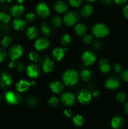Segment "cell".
I'll list each match as a JSON object with an SVG mask.
<instances>
[{"mask_svg": "<svg viewBox=\"0 0 128 129\" xmlns=\"http://www.w3.org/2000/svg\"><path fill=\"white\" fill-rule=\"evenodd\" d=\"M38 29L36 26H31L28 28L27 30H26V36L28 39H29L30 40H32L37 37V36L38 35Z\"/></svg>", "mask_w": 128, "mask_h": 129, "instance_id": "cell-23", "label": "cell"}, {"mask_svg": "<svg viewBox=\"0 0 128 129\" xmlns=\"http://www.w3.org/2000/svg\"><path fill=\"white\" fill-rule=\"evenodd\" d=\"M75 32L79 36H84L87 31V27L86 25L82 23H78L75 26Z\"/></svg>", "mask_w": 128, "mask_h": 129, "instance_id": "cell-24", "label": "cell"}, {"mask_svg": "<svg viewBox=\"0 0 128 129\" xmlns=\"http://www.w3.org/2000/svg\"><path fill=\"white\" fill-rule=\"evenodd\" d=\"M120 76L123 81L128 82V69H125L120 72Z\"/></svg>", "mask_w": 128, "mask_h": 129, "instance_id": "cell-40", "label": "cell"}, {"mask_svg": "<svg viewBox=\"0 0 128 129\" xmlns=\"http://www.w3.org/2000/svg\"><path fill=\"white\" fill-rule=\"evenodd\" d=\"M84 122H85L84 118L82 116L80 115H76L73 118V122H74V123L75 125L78 126V127L83 125Z\"/></svg>", "mask_w": 128, "mask_h": 129, "instance_id": "cell-30", "label": "cell"}, {"mask_svg": "<svg viewBox=\"0 0 128 129\" xmlns=\"http://www.w3.org/2000/svg\"><path fill=\"white\" fill-rule=\"evenodd\" d=\"M11 17L9 14L3 11H0V21L3 24H8L11 21Z\"/></svg>", "mask_w": 128, "mask_h": 129, "instance_id": "cell-29", "label": "cell"}, {"mask_svg": "<svg viewBox=\"0 0 128 129\" xmlns=\"http://www.w3.org/2000/svg\"><path fill=\"white\" fill-rule=\"evenodd\" d=\"M6 0H0V4H1V3H3L4 2H5V1H6Z\"/></svg>", "mask_w": 128, "mask_h": 129, "instance_id": "cell-55", "label": "cell"}, {"mask_svg": "<svg viewBox=\"0 0 128 129\" xmlns=\"http://www.w3.org/2000/svg\"><path fill=\"white\" fill-rule=\"evenodd\" d=\"M1 29L2 30V31H8L9 30H10V27H8L7 24H3L1 26Z\"/></svg>", "mask_w": 128, "mask_h": 129, "instance_id": "cell-48", "label": "cell"}, {"mask_svg": "<svg viewBox=\"0 0 128 129\" xmlns=\"http://www.w3.org/2000/svg\"><path fill=\"white\" fill-rule=\"evenodd\" d=\"M120 80L116 76H111L108 78L105 82V87L108 89L113 90L117 89L120 86Z\"/></svg>", "mask_w": 128, "mask_h": 129, "instance_id": "cell-14", "label": "cell"}, {"mask_svg": "<svg viewBox=\"0 0 128 129\" xmlns=\"http://www.w3.org/2000/svg\"><path fill=\"white\" fill-rule=\"evenodd\" d=\"M116 99L120 103H124L127 99L126 94L122 91L119 92L116 94Z\"/></svg>", "mask_w": 128, "mask_h": 129, "instance_id": "cell-35", "label": "cell"}, {"mask_svg": "<svg viewBox=\"0 0 128 129\" xmlns=\"http://www.w3.org/2000/svg\"><path fill=\"white\" fill-rule=\"evenodd\" d=\"M7 55L8 54L3 49L0 48V64L4 61V60L6 57Z\"/></svg>", "mask_w": 128, "mask_h": 129, "instance_id": "cell-41", "label": "cell"}, {"mask_svg": "<svg viewBox=\"0 0 128 129\" xmlns=\"http://www.w3.org/2000/svg\"><path fill=\"white\" fill-rule=\"evenodd\" d=\"M60 100L67 107H72L75 103V96L72 93L65 92L61 95Z\"/></svg>", "mask_w": 128, "mask_h": 129, "instance_id": "cell-12", "label": "cell"}, {"mask_svg": "<svg viewBox=\"0 0 128 129\" xmlns=\"http://www.w3.org/2000/svg\"><path fill=\"white\" fill-rule=\"evenodd\" d=\"M24 52L23 47L21 45H15L12 46L8 50V56L11 60H17L22 56Z\"/></svg>", "mask_w": 128, "mask_h": 129, "instance_id": "cell-4", "label": "cell"}, {"mask_svg": "<svg viewBox=\"0 0 128 129\" xmlns=\"http://www.w3.org/2000/svg\"><path fill=\"white\" fill-rule=\"evenodd\" d=\"M63 113L67 117H69V118L72 117L73 115H74V113H73V112L70 109H65L63 111Z\"/></svg>", "mask_w": 128, "mask_h": 129, "instance_id": "cell-45", "label": "cell"}, {"mask_svg": "<svg viewBox=\"0 0 128 129\" xmlns=\"http://www.w3.org/2000/svg\"><path fill=\"white\" fill-rule=\"evenodd\" d=\"M99 67L100 68V71L102 73H107L110 71V62L107 59H100L99 62Z\"/></svg>", "mask_w": 128, "mask_h": 129, "instance_id": "cell-22", "label": "cell"}, {"mask_svg": "<svg viewBox=\"0 0 128 129\" xmlns=\"http://www.w3.org/2000/svg\"><path fill=\"white\" fill-rule=\"evenodd\" d=\"M92 47L96 50H99L102 47V44L99 41H94L92 43Z\"/></svg>", "mask_w": 128, "mask_h": 129, "instance_id": "cell-44", "label": "cell"}, {"mask_svg": "<svg viewBox=\"0 0 128 129\" xmlns=\"http://www.w3.org/2000/svg\"><path fill=\"white\" fill-rule=\"evenodd\" d=\"M112 1L113 0H100V2L104 5H110Z\"/></svg>", "mask_w": 128, "mask_h": 129, "instance_id": "cell-49", "label": "cell"}, {"mask_svg": "<svg viewBox=\"0 0 128 129\" xmlns=\"http://www.w3.org/2000/svg\"><path fill=\"white\" fill-rule=\"evenodd\" d=\"M82 59L85 66H91L95 63L97 60V56L92 50H88L84 52L82 55Z\"/></svg>", "mask_w": 128, "mask_h": 129, "instance_id": "cell-7", "label": "cell"}, {"mask_svg": "<svg viewBox=\"0 0 128 129\" xmlns=\"http://www.w3.org/2000/svg\"><path fill=\"white\" fill-rule=\"evenodd\" d=\"M51 23L53 25H54L56 27H59L62 24V20H61V18L58 15H55V16H53L51 18Z\"/></svg>", "mask_w": 128, "mask_h": 129, "instance_id": "cell-32", "label": "cell"}, {"mask_svg": "<svg viewBox=\"0 0 128 129\" xmlns=\"http://www.w3.org/2000/svg\"><path fill=\"white\" fill-rule=\"evenodd\" d=\"M94 11V6L90 3H87L84 5L81 8L80 11V14L82 17L87 18L92 14Z\"/></svg>", "mask_w": 128, "mask_h": 129, "instance_id": "cell-21", "label": "cell"}, {"mask_svg": "<svg viewBox=\"0 0 128 129\" xmlns=\"http://www.w3.org/2000/svg\"><path fill=\"white\" fill-rule=\"evenodd\" d=\"M68 3L74 8H79L82 4V0H68Z\"/></svg>", "mask_w": 128, "mask_h": 129, "instance_id": "cell-37", "label": "cell"}, {"mask_svg": "<svg viewBox=\"0 0 128 129\" xmlns=\"http://www.w3.org/2000/svg\"><path fill=\"white\" fill-rule=\"evenodd\" d=\"M123 15L125 18L128 19V4L125 5L123 8Z\"/></svg>", "mask_w": 128, "mask_h": 129, "instance_id": "cell-47", "label": "cell"}, {"mask_svg": "<svg viewBox=\"0 0 128 129\" xmlns=\"http://www.w3.org/2000/svg\"><path fill=\"white\" fill-rule=\"evenodd\" d=\"M53 8L58 13L63 14L67 11L69 5L63 0H57L53 4Z\"/></svg>", "mask_w": 128, "mask_h": 129, "instance_id": "cell-15", "label": "cell"}, {"mask_svg": "<svg viewBox=\"0 0 128 129\" xmlns=\"http://www.w3.org/2000/svg\"><path fill=\"white\" fill-rule=\"evenodd\" d=\"M36 84L35 81L29 82L25 79H20L16 84V89L20 93H24L26 92L31 86H34Z\"/></svg>", "mask_w": 128, "mask_h": 129, "instance_id": "cell-10", "label": "cell"}, {"mask_svg": "<svg viewBox=\"0 0 128 129\" xmlns=\"http://www.w3.org/2000/svg\"><path fill=\"white\" fill-rule=\"evenodd\" d=\"M26 74L31 79H36L40 76V69L36 64L34 63L29 64L26 69Z\"/></svg>", "mask_w": 128, "mask_h": 129, "instance_id": "cell-11", "label": "cell"}, {"mask_svg": "<svg viewBox=\"0 0 128 129\" xmlns=\"http://www.w3.org/2000/svg\"><path fill=\"white\" fill-rule=\"evenodd\" d=\"M127 1V0H113L114 3L118 6H122V5H124V4L126 3Z\"/></svg>", "mask_w": 128, "mask_h": 129, "instance_id": "cell-46", "label": "cell"}, {"mask_svg": "<svg viewBox=\"0 0 128 129\" xmlns=\"http://www.w3.org/2000/svg\"><path fill=\"white\" fill-rule=\"evenodd\" d=\"M92 33L95 37L97 39H103L109 35L110 29L105 24L99 23L93 26Z\"/></svg>", "mask_w": 128, "mask_h": 129, "instance_id": "cell-2", "label": "cell"}, {"mask_svg": "<svg viewBox=\"0 0 128 129\" xmlns=\"http://www.w3.org/2000/svg\"><path fill=\"white\" fill-rule=\"evenodd\" d=\"M124 121L120 117H114L111 120V126L114 129H120L123 127Z\"/></svg>", "mask_w": 128, "mask_h": 129, "instance_id": "cell-25", "label": "cell"}, {"mask_svg": "<svg viewBox=\"0 0 128 129\" xmlns=\"http://www.w3.org/2000/svg\"><path fill=\"white\" fill-rule=\"evenodd\" d=\"M6 1H7L8 3H11V1H12V0H6Z\"/></svg>", "mask_w": 128, "mask_h": 129, "instance_id": "cell-56", "label": "cell"}, {"mask_svg": "<svg viewBox=\"0 0 128 129\" xmlns=\"http://www.w3.org/2000/svg\"><path fill=\"white\" fill-rule=\"evenodd\" d=\"M80 77L84 81H89L92 77V73L88 69H82L80 72Z\"/></svg>", "mask_w": 128, "mask_h": 129, "instance_id": "cell-28", "label": "cell"}, {"mask_svg": "<svg viewBox=\"0 0 128 129\" xmlns=\"http://www.w3.org/2000/svg\"><path fill=\"white\" fill-rule=\"evenodd\" d=\"M48 105L51 107H56L60 103V100L57 98V97L53 96L49 98L48 101Z\"/></svg>", "mask_w": 128, "mask_h": 129, "instance_id": "cell-33", "label": "cell"}, {"mask_svg": "<svg viewBox=\"0 0 128 129\" xmlns=\"http://www.w3.org/2000/svg\"><path fill=\"white\" fill-rule=\"evenodd\" d=\"M63 84L67 86L76 85L79 81V74L77 71L69 69L65 71L62 76Z\"/></svg>", "mask_w": 128, "mask_h": 129, "instance_id": "cell-1", "label": "cell"}, {"mask_svg": "<svg viewBox=\"0 0 128 129\" xmlns=\"http://www.w3.org/2000/svg\"><path fill=\"white\" fill-rule=\"evenodd\" d=\"M17 1L19 3V5H21V4L25 1V0H17Z\"/></svg>", "mask_w": 128, "mask_h": 129, "instance_id": "cell-53", "label": "cell"}, {"mask_svg": "<svg viewBox=\"0 0 128 129\" xmlns=\"http://www.w3.org/2000/svg\"><path fill=\"white\" fill-rule=\"evenodd\" d=\"M28 56H29V58H30V60H31L33 63L36 62L38 61L39 58H40L39 54L35 51L31 52L29 54Z\"/></svg>", "mask_w": 128, "mask_h": 129, "instance_id": "cell-36", "label": "cell"}, {"mask_svg": "<svg viewBox=\"0 0 128 129\" xmlns=\"http://www.w3.org/2000/svg\"><path fill=\"white\" fill-rule=\"evenodd\" d=\"M99 94H100V91L98 90H95V91L93 93V96H94V97L98 96H99Z\"/></svg>", "mask_w": 128, "mask_h": 129, "instance_id": "cell-51", "label": "cell"}, {"mask_svg": "<svg viewBox=\"0 0 128 129\" xmlns=\"http://www.w3.org/2000/svg\"><path fill=\"white\" fill-rule=\"evenodd\" d=\"M4 97L8 104L16 105L19 103L21 101V96L19 94L12 91H7L4 94Z\"/></svg>", "mask_w": 128, "mask_h": 129, "instance_id": "cell-6", "label": "cell"}, {"mask_svg": "<svg viewBox=\"0 0 128 129\" xmlns=\"http://www.w3.org/2000/svg\"><path fill=\"white\" fill-rule=\"evenodd\" d=\"M93 36L91 35H88L86 34L83 37V42L86 45H89V44H91L93 42Z\"/></svg>", "mask_w": 128, "mask_h": 129, "instance_id": "cell-38", "label": "cell"}, {"mask_svg": "<svg viewBox=\"0 0 128 129\" xmlns=\"http://www.w3.org/2000/svg\"><path fill=\"white\" fill-rule=\"evenodd\" d=\"M68 48L56 47L53 50L52 55L54 59L57 61H61L65 56V52L67 51Z\"/></svg>", "mask_w": 128, "mask_h": 129, "instance_id": "cell-19", "label": "cell"}, {"mask_svg": "<svg viewBox=\"0 0 128 129\" xmlns=\"http://www.w3.org/2000/svg\"><path fill=\"white\" fill-rule=\"evenodd\" d=\"M16 68L19 72H23L25 69V66L21 62H19L17 64H16Z\"/></svg>", "mask_w": 128, "mask_h": 129, "instance_id": "cell-42", "label": "cell"}, {"mask_svg": "<svg viewBox=\"0 0 128 129\" xmlns=\"http://www.w3.org/2000/svg\"><path fill=\"white\" fill-rule=\"evenodd\" d=\"M1 94H0V102H1Z\"/></svg>", "mask_w": 128, "mask_h": 129, "instance_id": "cell-57", "label": "cell"}, {"mask_svg": "<svg viewBox=\"0 0 128 129\" xmlns=\"http://www.w3.org/2000/svg\"><path fill=\"white\" fill-rule=\"evenodd\" d=\"M61 44L64 47H67L70 45L72 42V37L70 34H65L61 36L60 39Z\"/></svg>", "mask_w": 128, "mask_h": 129, "instance_id": "cell-27", "label": "cell"}, {"mask_svg": "<svg viewBox=\"0 0 128 129\" xmlns=\"http://www.w3.org/2000/svg\"><path fill=\"white\" fill-rule=\"evenodd\" d=\"M55 68V62L50 58H46L42 65V69L45 73H50L53 71Z\"/></svg>", "mask_w": 128, "mask_h": 129, "instance_id": "cell-20", "label": "cell"}, {"mask_svg": "<svg viewBox=\"0 0 128 129\" xmlns=\"http://www.w3.org/2000/svg\"><path fill=\"white\" fill-rule=\"evenodd\" d=\"M50 42L49 39L46 37H42L35 41V48L38 51H42L45 50L50 46Z\"/></svg>", "mask_w": 128, "mask_h": 129, "instance_id": "cell-13", "label": "cell"}, {"mask_svg": "<svg viewBox=\"0 0 128 129\" xmlns=\"http://www.w3.org/2000/svg\"><path fill=\"white\" fill-rule=\"evenodd\" d=\"M92 94L87 89H82L79 93L77 99L82 105H87L91 102Z\"/></svg>", "mask_w": 128, "mask_h": 129, "instance_id": "cell-9", "label": "cell"}, {"mask_svg": "<svg viewBox=\"0 0 128 129\" xmlns=\"http://www.w3.org/2000/svg\"><path fill=\"white\" fill-rule=\"evenodd\" d=\"M27 103L30 107H34L37 105L38 100L36 98H34V97H30L27 100Z\"/></svg>", "mask_w": 128, "mask_h": 129, "instance_id": "cell-39", "label": "cell"}, {"mask_svg": "<svg viewBox=\"0 0 128 129\" xmlns=\"http://www.w3.org/2000/svg\"><path fill=\"white\" fill-rule=\"evenodd\" d=\"M8 66L10 68H13L14 67L16 66V64H15V61H13V60H11V61L10 62V63L8 64Z\"/></svg>", "mask_w": 128, "mask_h": 129, "instance_id": "cell-50", "label": "cell"}, {"mask_svg": "<svg viewBox=\"0 0 128 129\" xmlns=\"http://www.w3.org/2000/svg\"><path fill=\"white\" fill-rule=\"evenodd\" d=\"M49 88L53 93H55V94H58L63 91L64 84L58 81H53L50 83Z\"/></svg>", "mask_w": 128, "mask_h": 129, "instance_id": "cell-18", "label": "cell"}, {"mask_svg": "<svg viewBox=\"0 0 128 129\" xmlns=\"http://www.w3.org/2000/svg\"><path fill=\"white\" fill-rule=\"evenodd\" d=\"M112 69H113V71L115 72V73H120V72L122 71V67L120 64L116 63V64H113Z\"/></svg>", "mask_w": 128, "mask_h": 129, "instance_id": "cell-43", "label": "cell"}, {"mask_svg": "<svg viewBox=\"0 0 128 129\" xmlns=\"http://www.w3.org/2000/svg\"><path fill=\"white\" fill-rule=\"evenodd\" d=\"M13 77L11 74L7 72H3L0 76V86L4 89L10 88L13 84Z\"/></svg>", "mask_w": 128, "mask_h": 129, "instance_id": "cell-8", "label": "cell"}, {"mask_svg": "<svg viewBox=\"0 0 128 129\" xmlns=\"http://www.w3.org/2000/svg\"><path fill=\"white\" fill-rule=\"evenodd\" d=\"M124 110H125V112L128 114V102L125 103V105H124Z\"/></svg>", "mask_w": 128, "mask_h": 129, "instance_id": "cell-52", "label": "cell"}, {"mask_svg": "<svg viewBox=\"0 0 128 129\" xmlns=\"http://www.w3.org/2000/svg\"><path fill=\"white\" fill-rule=\"evenodd\" d=\"M86 1H87V2H89V3H94L95 2V1H97V0H85Z\"/></svg>", "mask_w": 128, "mask_h": 129, "instance_id": "cell-54", "label": "cell"}, {"mask_svg": "<svg viewBox=\"0 0 128 129\" xmlns=\"http://www.w3.org/2000/svg\"><path fill=\"white\" fill-rule=\"evenodd\" d=\"M13 27L16 31H23L26 29L27 26V23L26 20L21 18H16L13 21Z\"/></svg>", "mask_w": 128, "mask_h": 129, "instance_id": "cell-17", "label": "cell"}, {"mask_svg": "<svg viewBox=\"0 0 128 129\" xmlns=\"http://www.w3.org/2000/svg\"><path fill=\"white\" fill-rule=\"evenodd\" d=\"M13 40L9 36H5L1 40V45L4 48H8L12 44Z\"/></svg>", "mask_w": 128, "mask_h": 129, "instance_id": "cell-31", "label": "cell"}, {"mask_svg": "<svg viewBox=\"0 0 128 129\" xmlns=\"http://www.w3.org/2000/svg\"><path fill=\"white\" fill-rule=\"evenodd\" d=\"M25 11V8L22 5H15L10 9V15L14 17L18 18L22 16Z\"/></svg>", "mask_w": 128, "mask_h": 129, "instance_id": "cell-16", "label": "cell"}, {"mask_svg": "<svg viewBox=\"0 0 128 129\" xmlns=\"http://www.w3.org/2000/svg\"><path fill=\"white\" fill-rule=\"evenodd\" d=\"M36 13L42 18H46L50 15V9L45 3L41 2L38 3L35 6Z\"/></svg>", "mask_w": 128, "mask_h": 129, "instance_id": "cell-5", "label": "cell"}, {"mask_svg": "<svg viewBox=\"0 0 128 129\" xmlns=\"http://www.w3.org/2000/svg\"><path fill=\"white\" fill-rule=\"evenodd\" d=\"M79 18V14L76 11L70 10L65 13L63 20L67 26H72L78 23Z\"/></svg>", "mask_w": 128, "mask_h": 129, "instance_id": "cell-3", "label": "cell"}, {"mask_svg": "<svg viewBox=\"0 0 128 129\" xmlns=\"http://www.w3.org/2000/svg\"><path fill=\"white\" fill-rule=\"evenodd\" d=\"M36 14L33 12H29L25 16L26 21L28 23H33L36 20Z\"/></svg>", "mask_w": 128, "mask_h": 129, "instance_id": "cell-34", "label": "cell"}, {"mask_svg": "<svg viewBox=\"0 0 128 129\" xmlns=\"http://www.w3.org/2000/svg\"><path fill=\"white\" fill-rule=\"evenodd\" d=\"M40 28H41V32L45 35V37H48L50 35V32H51V28H50V26L49 25V24L46 21H43L41 23Z\"/></svg>", "mask_w": 128, "mask_h": 129, "instance_id": "cell-26", "label": "cell"}]
</instances>
